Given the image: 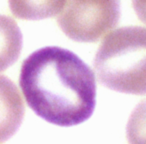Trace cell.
I'll list each match as a JSON object with an SVG mask.
<instances>
[{
    "label": "cell",
    "mask_w": 146,
    "mask_h": 144,
    "mask_svg": "<svg viewBox=\"0 0 146 144\" xmlns=\"http://www.w3.org/2000/svg\"><path fill=\"white\" fill-rule=\"evenodd\" d=\"M133 7L137 14L138 18L146 24V2L142 1H134Z\"/></svg>",
    "instance_id": "8"
},
{
    "label": "cell",
    "mask_w": 146,
    "mask_h": 144,
    "mask_svg": "<svg viewBox=\"0 0 146 144\" xmlns=\"http://www.w3.org/2000/svg\"><path fill=\"white\" fill-rule=\"evenodd\" d=\"M19 85L39 117L62 127L86 121L96 105L94 72L75 53L61 47L31 53L22 63Z\"/></svg>",
    "instance_id": "1"
},
{
    "label": "cell",
    "mask_w": 146,
    "mask_h": 144,
    "mask_svg": "<svg viewBox=\"0 0 146 144\" xmlns=\"http://www.w3.org/2000/svg\"><path fill=\"white\" fill-rule=\"evenodd\" d=\"M119 18V1H67L57 23L72 40L96 42L117 25Z\"/></svg>",
    "instance_id": "3"
},
{
    "label": "cell",
    "mask_w": 146,
    "mask_h": 144,
    "mask_svg": "<svg viewBox=\"0 0 146 144\" xmlns=\"http://www.w3.org/2000/svg\"><path fill=\"white\" fill-rule=\"evenodd\" d=\"M63 1L52 2H11V9L13 13L19 18L40 19L57 15L61 12Z\"/></svg>",
    "instance_id": "6"
},
{
    "label": "cell",
    "mask_w": 146,
    "mask_h": 144,
    "mask_svg": "<svg viewBox=\"0 0 146 144\" xmlns=\"http://www.w3.org/2000/svg\"><path fill=\"white\" fill-rule=\"evenodd\" d=\"M94 69L100 83L109 89L146 94V28L121 27L104 37Z\"/></svg>",
    "instance_id": "2"
},
{
    "label": "cell",
    "mask_w": 146,
    "mask_h": 144,
    "mask_svg": "<svg viewBox=\"0 0 146 144\" xmlns=\"http://www.w3.org/2000/svg\"><path fill=\"white\" fill-rule=\"evenodd\" d=\"M24 113V102L18 88L8 77L0 75V143L14 135Z\"/></svg>",
    "instance_id": "4"
},
{
    "label": "cell",
    "mask_w": 146,
    "mask_h": 144,
    "mask_svg": "<svg viewBox=\"0 0 146 144\" xmlns=\"http://www.w3.org/2000/svg\"><path fill=\"white\" fill-rule=\"evenodd\" d=\"M128 144H146V99L131 113L126 126Z\"/></svg>",
    "instance_id": "7"
},
{
    "label": "cell",
    "mask_w": 146,
    "mask_h": 144,
    "mask_svg": "<svg viewBox=\"0 0 146 144\" xmlns=\"http://www.w3.org/2000/svg\"><path fill=\"white\" fill-rule=\"evenodd\" d=\"M22 49V34L12 18L0 15V72L14 64Z\"/></svg>",
    "instance_id": "5"
}]
</instances>
